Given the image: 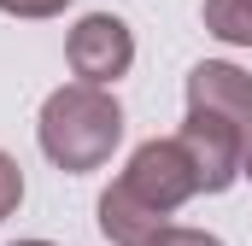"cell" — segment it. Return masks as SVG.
I'll return each mask as SVG.
<instances>
[{"instance_id": "obj_1", "label": "cell", "mask_w": 252, "mask_h": 246, "mask_svg": "<svg viewBox=\"0 0 252 246\" xmlns=\"http://www.w3.org/2000/svg\"><path fill=\"white\" fill-rule=\"evenodd\" d=\"M35 135H41V153L59 170L82 176V170H100L112 158V147L124 141V112H118V100L106 88L70 82V88H53L47 94Z\"/></svg>"}, {"instance_id": "obj_2", "label": "cell", "mask_w": 252, "mask_h": 246, "mask_svg": "<svg viewBox=\"0 0 252 246\" xmlns=\"http://www.w3.org/2000/svg\"><path fill=\"white\" fill-rule=\"evenodd\" d=\"M118 182H124L135 199H147L153 211H164V217H170V211H182L193 193H199L182 141H141V147L129 153V170L118 176Z\"/></svg>"}, {"instance_id": "obj_3", "label": "cell", "mask_w": 252, "mask_h": 246, "mask_svg": "<svg viewBox=\"0 0 252 246\" xmlns=\"http://www.w3.org/2000/svg\"><path fill=\"white\" fill-rule=\"evenodd\" d=\"M182 153H188L193 164V182H199V193H223V187H235V176L247 170V147L252 135H241L235 123L223 118H205V112H188V123H182Z\"/></svg>"}, {"instance_id": "obj_4", "label": "cell", "mask_w": 252, "mask_h": 246, "mask_svg": "<svg viewBox=\"0 0 252 246\" xmlns=\"http://www.w3.org/2000/svg\"><path fill=\"white\" fill-rule=\"evenodd\" d=\"M64 59H70V70H76V82L106 88V82L129 76V64H135V35H129L124 18H112V12H88V18L70 30Z\"/></svg>"}, {"instance_id": "obj_5", "label": "cell", "mask_w": 252, "mask_h": 246, "mask_svg": "<svg viewBox=\"0 0 252 246\" xmlns=\"http://www.w3.org/2000/svg\"><path fill=\"white\" fill-rule=\"evenodd\" d=\"M188 112H205V118L235 123L241 135H252V76L241 64L205 59L188 70Z\"/></svg>"}, {"instance_id": "obj_6", "label": "cell", "mask_w": 252, "mask_h": 246, "mask_svg": "<svg viewBox=\"0 0 252 246\" xmlns=\"http://www.w3.org/2000/svg\"><path fill=\"white\" fill-rule=\"evenodd\" d=\"M164 229H170V217L153 211L147 199H135L124 182H112L106 193H100V235H106L112 246H153Z\"/></svg>"}, {"instance_id": "obj_7", "label": "cell", "mask_w": 252, "mask_h": 246, "mask_svg": "<svg viewBox=\"0 0 252 246\" xmlns=\"http://www.w3.org/2000/svg\"><path fill=\"white\" fill-rule=\"evenodd\" d=\"M205 30L229 47H252V0H205Z\"/></svg>"}, {"instance_id": "obj_8", "label": "cell", "mask_w": 252, "mask_h": 246, "mask_svg": "<svg viewBox=\"0 0 252 246\" xmlns=\"http://www.w3.org/2000/svg\"><path fill=\"white\" fill-rule=\"evenodd\" d=\"M18 199H24V170H18V158L0 153V217H12Z\"/></svg>"}, {"instance_id": "obj_9", "label": "cell", "mask_w": 252, "mask_h": 246, "mask_svg": "<svg viewBox=\"0 0 252 246\" xmlns=\"http://www.w3.org/2000/svg\"><path fill=\"white\" fill-rule=\"evenodd\" d=\"M70 0H0V12H12V18H59Z\"/></svg>"}, {"instance_id": "obj_10", "label": "cell", "mask_w": 252, "mask_h": 246, "mask_svg": "<svg viewBox=\"0 0 252 246\" xmlns=\"http://www.w3.org/2000/svg\"><path fill=\"white\" fill-rule=\"evenodd\" d=\"M153 246H223L217 235H205V229H164Z\"/></svg>"}, {"instance_id": "obj_11", "label": "cell", "mask_w": 252, "mask_h": 246, "mask_svg": "<svg viewBox=\"0 0 252 246\" xmlns=\"http://www.w3.org/2000/svg\"><path fill=\"white\" fill-rule=\"evenodd\" d=\"M241 176H252V147H247V170H241Z\"/></svg>"}, {"instance_id": "obj_12", "label": "cell", "mask_w": 252, "mask_h": 246, "mask_svg": "<svg viewBox=\"0 0 252 246\" xmlns=\"http://www.w3.org/2000/svg\"><path fill=\"white\" fill-rule=\"evenodd\" d=\"M18 246H53V241H18Z\"/></svg>"}]
</instances>
